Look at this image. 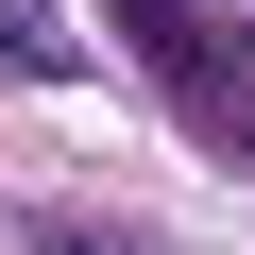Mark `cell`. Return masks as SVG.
Wrapping results in <instances>:
<instances>
[{
    "label": "cell",
    "mask_w": 255,
    "mask_h": 255,
    "mask_svg": "<svg viewBox=\"0 0 255 255\" xmlns=\"http://www.w3.org/2000/svg\"><path fill=\"white\" fill-rule=\"evenodd\" d=\"M0 51H17V68H68V34H51V17H17V0H0Z\"/></svg>",
    "instance_id": "obj_2"
},
{
    "label": "cell",
    "mask_w": 255,
    "mask_h": 255,
    "mask_svg": "<svg viewBox=\"0 0 255 255\" xmlns=\"http://www.w3.org/2000/svg\"><path fill=\"white\" fill-rule=\"evenodd\" d=\"M34 255H153V238H119V221H34Z\"/></svg>",
    "instance_id": "obj_1"
}]
</instances>
